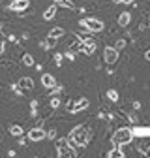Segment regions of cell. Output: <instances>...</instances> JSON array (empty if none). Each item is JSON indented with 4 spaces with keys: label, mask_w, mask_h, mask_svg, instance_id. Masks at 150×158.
<instances>
[{
    "label": "cell",
    "mask_w": 150,
    "mask_h": 158,
    "mask_svg": "<svg viewBox=\"0 0 150 158\" xmlns=\"http://www.w3.org/2000/svg\"><path fill=\"white\" fill-rule=\"evenodd\" d=\"M90 137H92V135L88 134L86 126H77V128H73V130L69 132L68 141H69L71 147H85V145L88 143Z\"/></svg>",
    "instance_id": "1"
},
{
    "label": "cell",
    "mask_w": 150,
    "mask_h": 158,
    "mask_svg": "<svg viewBox=\"0 0 150 158\" xmlns=\"http://www.w3.org/2000/svg\"><path fill=\"white\" fill-rule=\"evenodd\" d=\"M131 139H133V132H131L129 128H120L115 132V135H112V143L115 145H128L131 143Z\"/></svg>",
    "instance_id": "2"
},
{
    "label": "cell",
    "mask_w": 150,
    "mask_h": 158,
    "mask_svg": "<svg viewBox=\"0 0 150 158\" xmlns=\"http://www.w3.org/2000/svg\"><path fill=\"white\" fill-rule=\"evenodd\" d=\"M81 27L88 28L90 32H101V30L105 28L103 21H100V19H96V17H86V19H83V21H81Z\"/></svg>",
    "instance_id": "3"
},
{
    "label": "cell",
    "mask_w": 150,
    "mask_h": 158,
    "mask_svg": "<svg viewBox=\"0 0 150 158\" xmlns=\"http://www.w3.org/2000/svg\"><path fill=\"white\" fill-rule=\"evenodd\" d=\"M103 60L107 64H115L118 60V49H115V47H105L103 49Z\"/></svg>",
    "instance_id": "4"
},
{
    "label": "cell",
    "mask_w": 150,
    "mask_h": 158,
    "mask_svg": "<svg viewBox=\"0 0 150 158\" xmlns=\"http://www.w3.org/2000/svg\"><path fill=\"white\" fill-rule=\"evenodd\" d=\"M86 107H88V100H86V98H81L77 104H75L73 100L68 102V111H69V113H77V111H83V109H86Z\"/></svg>",
    "instance_id": "5"
},
{
    "label": "cell",
    "mask_w": 150,
    "mask_h": 158,
    "mask_svg": "<svg viewBox=\"0 0 150 158\" xmlns=\"http://www.w3.org/2000/svg\"><path fill=\"white\" fill-rule=\"evenodd\" d=\"M26 137H28L30 141H41V139H45V137H47V134H45V130H41V128H32Z\"/></svg>",
    "instance_id": "6"
},
{
    "label": "cell",
    "mask_w": 150,
    "mask_h": 158,
    "mask_svg": "<svg viewBox=\"0 0 150 158\" xmlns=\"http://www.w3.org/2000/svg\"><path fill=\"white\" fill-rule=\"evenodd\" d=\"M30 6V0H13V2L10 4V10L13 11H23Z\"/></svg>",
    "instance_id": "7"
},
{
    "label": "cell",
    "mask_w": 150,
    "mask_h": 158,
    "mask_svg": "<svg viewBox=\"0 0 150 158\" xmlns=\"http://www.w3.org/2000/svg\"><path fill=\"white\" fill-rule=\"evenodd\" d=\"M83 53H86V55H94L96 53V42L90 38V40H85L83 42V49H81Z\"/></svg>",
    "instance_id": "8"
},
{
    "label": "cell",
    "mask_w": 150,
    "mask_h": 158,
    "mask_svg": "<svg viewBox=\"0 0 150 158\" xmlns=\"http://www.w3.org/2000/svg\"><path fill=\"white\" fill-rule=\"evenodd\" d=\"M17 85L21 87L23 90H30V89H34V79L32 77H21Z\"/></svg>",
    "instance_id": "9"
},
{
    "label": "cell",
    "mask_w": 150,
    "mask_h": 158,
    "mask_svg": "<svg viewBox=\"0 0 150 158\" xmlns=\"http://www.w3.org/2000/svg\"><path fill=\"white\" fill-rule=\"evenodd\" d=\"M41 85H43L45 89H53V87L56 85V81H54V77H53L51 73H43V75H41Z\"/></svg>",
    "instance_id": "10"
},
{
    "label": "cell",
    "mask_w": 150,
    "mask_h": 158,
    "mask_svg": "<svg viewBox=\"0 0 150 158\" xmlns=\"http://www.w3.org/2000/svg\"><path fill=\"white\" fill-rule=\"evenodd\" d=\"M56 11H58V6H56V4L49 6V8L45 10V13H43V19H45V21H51V19H54Z\"/></svg>",
    "instance_id": "11"
},
{
    "label": "cell",
    "mask_w": 150,
    "mask_h": 158,
    "mask_svg": "<svg viewBox=\"0 0 150 158\" xmlns=\"http://www.w3.org/2000/svg\"><path fill=\"white\" fill-rule=\"evenodd\" d=\"M129 21H131V13H129V11H122V13L118 15V25H120V27H128Z\"/></svg>",
    "instance_id": "12"
},
{
    "label": "cell",
    "mask_w": 150,
    "mask_h": 158,
    "mask_svg": "<svg viewBox=\"0 0 150 158\" xmlns=\"http://www.w3.org/2000/svg\"><path fill=\"white\" fill-rule=\"evenodd\" d=\"M81 49H83V42H81L77 36H75V38H73V42L69 44V51H71V53H79Z\"/></svg>",
    "instance_id": "13"
},
{
    "label": "cell",
    "mask_w": 150,
    "mask_h": 158,
    "mask_svg": "<svg viewBox=\"0 0 150 158\" xmlns=\"http://www.w3.org/2000/svg\"><path fill=\"white\" fill-rule=\"evenodd\" d=\"M54 145H56V154H60V152L69 145V141L66 139V137H60V139H56V141H54Z\"/></svg>",
    "instance_id": "14"
},
{
    "label": "cell",
    "mask_w": 150,
    "mask_h": 158,
    "mask_svg": "<svg viewBox=\"0 0 150 158\" xmlns=\"http://www.w3.org/2000/svg\"><path fill=\"white\" fill-rule=\"evenodd\" d=\"M64 36V28L62 27H54L51 32H49V38H54V40H58V38H62Z\"/></svg>",
    "instance_id": "15"
},
{
    "label": "cell",
    "mask_w": 150,
    "mask_h": 158,
    "mask_svg": "<svg viewBox=\"0 0 150 158\" xmlns=\"http://www.w3.org/2000/svg\"><path fill=\"white\" fill-rule=\"evenodd\" d=\"M10 134L15 135V137H19V135H23V134H25V130L19 126V124H11V126H10Z\"/></svg>",
    "instance_id": "16"
},
{
    "label": "cell",
    "mask_w": 150,
    "mask_h": 158,
    "mask_svg": "<svg viewBox=\"0 0 150 158\" xmlns=\"http://www.w3.org/2000/svg\"><path fill=\"white\" fill-rule=\"evenodd\" d=\"M107 158H124V151H120L118 147H115L112 151L107 152Z\"/></svg>",
    "instance_id": "17"
},
{
    "label": "cell",
    "mask_w": 150,
    "mask_h": 158,
    "mask_svg": "<svg viewBox=\"0 0 150 158\" xmlns=\"http://www.w3.org/2000/svg\"><path fill=\"white\" fill-rule=\"evenodd\" d=\"M139 151H141L143 154H146V156H150V139H144V141L141 143V147H139Z\"/></svg>",
    "instance_id": "18"
},
{
    "label": "cell",
    "mask_w": 150,
    "mask_h": 158,
    "mask_svg": "<svg viewBox=\"0 0 150 158\" xmlns=\"http://www.w3.org/2000/svg\"><path fill=\"white\" fill-rule=\"evenodd\" d=\"M56 6H60V8H68V10H73V8H75V4H73V2H69V0H58V2H56Z\"/></svg>",
    "instance_id": "19"
},
{
    "label": "cell",
    "mask_w": 150,
    "mask_h": 158,
    "mask_svg": "<svg viewBox=\"0 0 150 158\" xmlns=\"http://www.w3.org/2000/svg\"><path fill=\"white\" fill-rule=\"evenodd\" d=\"M107 98H109L111 102H118V92H116L115 89H109V90H107Z\"/></svg>",
    "instance_id": "20"
},
{
    "label": "cell",
    "mask_w": 150,
    "mask_h": 158,
    "mask_svg": "<svg viewBox=\"0 0 150 158\" xmlns=\"http://www.w3.org/2000/svg\"><path fill=\"white\" fill-rule=\"evenodd\" d=\"M23 64H25V66H34V56L26 53V55L23 56Z\"/></svg>",
    "instance_id": "21"
},
{
    "label": "cell",
    "mask_w": 150,
    "mask_h": 158,
    "mask_svg": "<svg viewBox=\"0 0 150 158\" xmlns=\"http://www.w3.org/2000/svg\"><path fill=\"white\" fill-rule=\"evenodd\" d=\"M62 58H64L62 53H56V55H54V64H56V66H60V64H62Z\"/></svg>",
    "instance_id": "22"
},
{
    "label": "cell",
    "mask_w": 150,
    "mask_h": 158,
    "mask_svg": "<svg viewBox=\"0 0 150 158\" xmlns=\"http://www.w3.org/2000/svg\"><path fill=\"white\" fill-rule=\"evenodd\" d=\"M124 47H126V40H118V42L115 44V49H118V51L124 49Z\"/></svg>",
    "instance_id": "23"
},
{
    "label": "cell",
    "mask_w": 150,
    "mask_h": 158,
    "mask_svg": "<svg viewBox=\"0 0 150 158\" xmlns=\"http://www.w3.org/2000/svg\"><path fill=\"white\" fill-rule=\"evenodd\" d=\"M60 106V100H58V98H53V100H51V107H58Z\"/></svg>",
    "instance_id": "24"
},
{
    "label": "cell",
    "mask_w": 150,
    "mask_h": 158,
    "mask_svg": "<svg viewBox=\"0 0 150 158\" xmlns=\"http://www.w3.org/2000/svg\"><path fill=\"white\" fill-rule=\"evenodd\" d=\"M54 135H56V130H51V132L47 134V137H49V139H54Z\"/></svg>",
    "instance_id": "25"
},
{
    "label": "cell",
    "mask_w": 150,
    "mask_h": 158,
    "mask_svg": "<svg viewBox=\"0 0 150 158\" xmlns=\"http://www.w3.org/2000/svg\"><path fill=\"white\" fill-rule=\"evenodd\" d=\"M116 4H120V2H124V4H129V2H133V0H115Z\"/></svg>",
    "instance_id": "26"
},
{
    "label": "cell",
    "mask_w": 150,
    "mask_h": 158,
    "mask_svg": "<svg viewBox=\"0 0 150 158\" xmlns=\"http://www.w3.org/2000/svg\"><path fill=\"white\" fill-rule=\"evenodd\" d=\"M66 56H68V58H71V60H73V58H75V55H73L71 51H68V53H66Z\"/></svg>",
    "instance_id": "27"
},
{
    "label": "cell",
    "mask_w": 150,
    "mask_h": 158,
    "mask_svg": "<svg viewBox=\"0 0 150 158\" xmlns=\"http://www.w3.org/2000/svg\"><path fill=\"white\" fill-rule=\"evenodd\" d=\"M144 58H146V60H150V49H148V51L144 53Z\"/></svg>",
    "instance_id": "28"
},
{
    "label": "cell",
    "mask_w": 150,
    "mask_h": 158,
    "mask_svg": "<svg viewBox=\"0 0 150 158\" xmlns=\"http://www.w3.org/2000/svg\"><path fill=\"white\" fill-rule=\"evenodd\" d=\"M4 53V44H0V55Z\"/></svg>",
    "instance_id": "29"
},
{
    "label": "cell",
    "mask_w": 150,
    "mask_h": 158,
    "mask_svg": "<svg viewBox=\"0 0 150 158\" xmlns=\"http://www.w3.org/2000/svg\"><path fill=\"white\" fill-rule=\"evenodd\" d=\"M0 28H2V27H0Z\"/></svg>",
    "instance_id": "30"
}]
</instances>
